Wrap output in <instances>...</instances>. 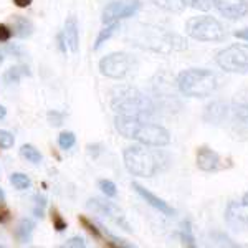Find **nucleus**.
Returning <instances> with one entry per match:
<instances>
[{
	"label": "nucleus",
	"mask_w": 248,
	"mask_h": 248,
	"mask_svg": "<svg viewBox=\"0 0 248 248\" xmlns=\"http://www.w3.org/2000/svg\"><path fill=\"white\" fill-rule=\"evenodd\" d=\"M5 114H7V109L3 106H0V119L5 118Z\"/></svg>",
	"instance_id": "obj_41"
},
{
	"label": "nucleus",
	"mask_w": 248,
	"mask_h": 248,
	"mask_svg": "<svg viewBox=\"0 0 248 248\" xmlns=\"http://www.w3.org/2000/svg\"><path fill=\"white\" fill-rule=\"evenodd\" d=\"M146 144H136L124 149L123 159L126 169L138 177H153L159 170L164 169L166 154L159 149H149Z\"/></svg>",
	"instance_id": "obj_3"
},
{
	"label": "nucleus",
	"mask_w": 248,
	"mask_h": 248,
	"mask_svg": "<svg viewBox=\"0 0 248 248\" xmlns=\"http://www.w3.org/2000/svg\"><path fill=\"white\" fill-rule=\"evenodd\" d=\"M12 25H14L12 27V33L18 38H29L33 33V23L27 17H22V15H14Z\"/></svg>",
	"instance_id": "obj_19"
},
{
	"label": "nucleus",
	"mask_w": 248,
	"mask_h": 248,
	"mask_svg": "<svg viewBox=\"0 0 248 248\" xmlns=\"http://www.w3.org/2000/svg\"><path fill=\"white\" fill-rule=\"evenodd\" d=\"M232 113L240 121H248V88L240 90L232 99Z\"/></svg>",
	"instance_id": "obj_16"
},
{
	"label": "nucleus",
	"mask_w": 248,
	"mask_h": 248,
	"mask_svg": "<svg viewBox=\"0 0 248 248\" xmlns=\"http://www.w3.org/2000/svg\"><path fill=\"white\" fill-rule=\"evenodd\" d=\"M10 220V212L7 209H3V207H0V223H5Z\"/></svg>",
	"instance_id": "obj_38"
},
{
	"label": "nucleus",
	"mask_w": 248,
	"mask_h": 248,
	"mask_svg": "<svg viewBox=\"0 0 248 248\" xmlns=\"http://www.w3.org/2000/svg\"><path fill=\"white\" fill-rule=\"evenodd\" d=\"M20 154H22V157H25L27 161L31 164L42 162V154H40V151L35 146H31V144H23L22 149H20Z\"/></svg>",
	"instance_id": "obj_24"
},
{
	"label": "nucleus",
	"mask_w": 248,
	"mask_h": 248,
	"mask_svg": "<svg viewBox=\"0 0 248 248\" xmlns=\"http://www.w3.org/2000/svg\"><path fill=\"white\" fill-rule=\"evenodd\" d=\"M3 201H5V192H3L2 187H0V203H3Z\"/></svg>",
	"instance_id": "obj_42"
},
{
	"label": "nucleus",
	"mask_w": 248,
	"mask_h": 248,
	"mask_svg": "<svg viewBox=\"0 0 248 248\" xmlns=\"http://www.w3.org/2000/svg\"><path fill=\"white\" fill-rule=\"evenodd\" d=\"M5 51H9V53H12L14 57H17V58L25 57V51H23V48H20L17 45H7Z\"/></svg>",
	"instance_id": "obj_36"
},
{
	"label": "nucleus",
	"mask_w": 248,
	"mask_h": 248,
	"mask_svg": "<svg viewBox=\"0 0 248 248\" xmlns=\"http://www.w3.org/2000/svg\"><path fill=\"white\" fill-rule=\"evenodd\" d=\"M212 5L229 20H240L248 15V0H212Z\"/></svg>",
	"instance_id": "obj_12"
},
{
	"label": "nucleus",
	"mask_w": 248,
	"mask_h": 248,
	"mask_svg": "<svg viewBox=\"0 0 248 248\" xmlns=\"http://www.w3.org/2000/svg\"><path fill=\"white\" fill-rule=\"evenodd\" d=\"M133 189L136 190V194H138L144 202H147L151 207H154V209H155V210H159L161 214L167 215V217H170V215H174V214H175V210L172 209L169 203H167L166 201H162L161 197H157L155 194H153L151 190H147L146 187H142L141 184L133 182Z\"/></svg>",
	"instance_id": "obj_13"
},
{
	"label": "nucleus",
	"mask_w": 248,
	"mask_h": 248,
	"mask_svg": "<svg viewBox=\"0 0 248 248\" xmlns=\"http://www.w3.org/2000/svg\"><path fill=\"white\" fill-rule=\"evenodd\" d=\"M79 223H81L85 229L90 232L91 235L96 238V240H101L103 238V232H101V229H99V225H96L94 222H91L90 218H86L85 215H79Z\"/></svg>",
	"instance_id": "obj_26"
},
{
	"label": "nucleus",
	"mask_w": 248,
	"mask_h": 248,
	"mask_svg": "<svg viewBox=\"0 0 248 248\" xmlns=\"http://www.w3.org/2000/svg\"><path fill=\"white\" fill-rule=\"evenodd\" d=\"M136 45L159 53H172V51L187 50V40L181 35L170 33L157 27H144L141 30V38H134Z\"/></svg>",
	"instance_id": "obj_5"
},
{
	"label": "nucleus",
	"mask_w": 248,
	"mask_h": 248,
	"mask_svg": "<svg viewBox=\"0 0 248 248\" xmlns=\"http://www.w3.org/2000/svg\"><path fill=\"white\" fill-rule=\"evenodd\" d=\"M197 167L203 172H215L222 167V159L214 149L202 146L197 149Z\"/></svg>",
	"instance_id": "obj_14"
},
{
	"label": "nucleus",
	"mask_w": 248,
	"mask_h": 248,
	"mask_svg": "<svg viewBox=\"0 0 248 248\" xmlns=\"http://www.w3.org/2000/svg\"><path fill=\"white\" fill-rule=\"evenodd\" d=\"M233 35H235V37H237L238 40H243V42H247V43H248V27H245V29H242V30L233 31Z\"/></svg>",
	"instance_id": "obj_37"
},
{
	"label": "nucleus",
	"mask_w": 248,
	"mask_h": 248,
	"mask_svg": "<svg viewBox=\"0 0 248 248\" xmlns=\"http://www.w3.org/2000/svg\"><path fill=\"white\" fill-rule=\"evenodd\" d=\"M12 29H9L7 25H0V42H9V40L12 38Z\"/></svg>",
	"instance_id": "obj_35"
},
{
	"label": "nucleus",
	"mask_w": 248,
	"mask_h": 248,
	"mask_svg": "<svg viewBox=\"0 0 248 248\" xmlns=\"http://www.w3.org/2000/svg\"><path fill=\"white\" fill-rule=\"evenodd\" d=\"M46 118L51 126H55V127H60L63 124V121H65V114L58 113V111H50V113L46 114Z\"/></svg>",
	"instance_id": "obj_32"
},
{
	"label": "nucleus",
	"mask_w": 248,
	"mask_h": 248,
	"mask_svg": "<svg viewBox=\"0 0 248 248\" xmlns=\"http://www.w3.org/2000/svg\"><path fill=\"white\" fill-rule=\"evenodd\" d=\"M63 37H65L66 46L70 48L73 53H77L79 48V35H78V22L77 17H68L65 22V30H63Z\"/></svg>",
	"instance_id": "obj_17"
},
{
	"label": "nucleus",
	"mask_w": 248,
	"mask_h": 248,
	"mask_svg": "<svg viewBox=\"0 0 248 248\" xmlns=\"http://www.w3.org/2000/svg\"><path fill=\"white\" fill-rule=\"evenodd\" d=\"M142 7L141 0H113L105 7L101 15L103 23H113L119 22V20L134 17Z\"/></svg>",
	"instance_id": "obj_9"
},
{
	"label": "nucleus",
	"mask_w": 248,
	"mask_h": 248,
	"mask_svg": "<svg viewBox=\"0 0 248 248\" xmlns=\"http://www.w3.org/2000/svg\"><path fill=\"white\" fill-rule=\"evenodd\" d=\"M98 186L106 197H116V195H118V189H116L114 182L108 181V179H101V181L98 182Z\"/></svg>",
	"instance_id": "obj_29"
},
{
	"label": "nucleus",
	"mask_w": 248,
	"mask_h": 248,
	"mask_svg": "<svg viewBox=\"0 0 248 248\" xmlns=\"http://www.w3.org/2000/svg\"><path fill=\"white\" fill-rule=\"evenodd\" d=\"M111 108L116 116L146 119L155 113L154 101L133 86H118L111 93Z\"/></svg>",
	"instance_id": "obj_2"
},
{
	"label": "nucleus",
	"mask_w": 248,
	"mask_h": 248,
	"mask_svg": "<svg viewBox=\"0 0 248 248\" xmlns=\"http://www.w3.org/2000/svg\"><path fill=\"white\" fill-rule=\"evenodd\" d=\"M14 142H15L14 134L9 133V131L0 129V147H2V149H10V147H14Z\"/></svg>",
	"instance_id": "obj_31"
},
{
	"label": "nucleus",
	"mask_w": 248,
	"mask_h": 248,
	"mask_svg": "<svg viewBox=\"0 0 248 248\" xmlns=\"http://www.w3.org/2000/svg\"><path fill=\"white\" fill-rule=\"evenodd\" d=\"M35 230V222L30 218H23L18 222V225L15 227L14 230V237L17 238V242L20 245H27V243L31 242V235H33Z\"/></svg>",
	"instance_id": "obj_18"
},
{
	"label": "nucleus",
	"mask_w": 248,
	"mask_h": 248,
	"mask_svg": "<svg viewBox=\"0 0 248 248\" xmlns=\"http://www.w3.org/2000/svg\"><path fill=\"white\" fill-rule=\"evenodd\" d=\"M114 126L121 136L138 141L139 144L151 147H164L170 144V133L161 124L147 123L144 119L129 116H116Z\"/></svg>",
	"instance_id": "obj_1"
},
{
	"label": "nucleus",
	"mask_w": 248,
	"mask_h": 248,
	"mask_svg": "<svg viewBox=\"0 0 248 248\" xmlns=\"http://www.w3.org/2000/svg\"><path fill=\"white\" fill-rule=\"evenodd\" d=\"M75 142H77V136L73 133H70V131H66V133H62L58 136V144L62 149H71V147L75 146Z\"/></svg>",
	"instance_id": "obj_27"
},
{
	"label": "nucleus",
	"mask_w": 248,
	"mask_h": 248,
	"mask_svg": "<svg viewBox=\"0 0 248 248\" xmlns=\"http://www.w3.org/2000/svg\"><path fill=\"white\" fill-rule=\"evenodd\" d=\"M227 116H229V106L223 101H220V99H215V101H212L205 106L202 118L205 123L218 126V124L225 123Z\"/></svg>",
	"instance_id": "obj_15"
},
{
	"label": "nucleus",
	"mask_w": 248,
	"mask_h": 248,
	"mask_svg": "<svg viewBox=\"0 0 248 248\" xmlns=\"http://www.w3.org/2000/svg\"><path fill=\"white\" fill-rule=\"evenodd\" d=\"M30 75L31 73L29 70V66H25V65L12 66L3 73V81H5L7 85H14V83H18L23 77H30Z\"/></svg>",
	"instance_id": "obj_20"
},
{
	"label": "nucleus",
	"mask_w": 248,
	"mask_h": 248,
	"mask_svg": "<svg viewBox=\"0 0 248 248\" xmlns=\"http://www.w3.org/2000/svg\"><path fill=\"white\" fill-rule=\"evenodd\" d=\"M10 184L18 190H25L31 187V181L27 174H22V172H15V174L10 175Z\"/></svg>",
	"instance_id": "obj_25"
},
{
	"label": "nucleus",
	"mask_w": 248,
	"mask_h": 248,
	"mask_svg": "<svg viewBox=\"0 0 248 248\" xmlns=\"http://www.w3.org/2000/svg\"><path fill=\"white\" fill-rule=\"evenodd\" d=\"M51 218H53V227H55V230H57V232H63L66 229V222L62 218V215H60L55 209L51 210Z\"/></svg>",
	"instance_id": "obj_33"
},
{
	"label": "nucleus",
	"mask_w": 248,
	"mask_h": 248,
	"mask_svg": "<svg viewBox=\"0 0 248 248\" xmlns=\"http://www.w3.org/2000/svg\"><path fill=\"white\" fill-rule=\"evenodd\" d=\"M2 63H3V53L0 51V66H2Z\"/></svg>",
	"instance_id": "obj_43"
},
{
	"label": "nucleus",
	"mask_w": 248,
	"mask_h": 248,
	"mask_svg": "<svg viewBox=\"0 0 248 248\" xmlns=\"http://www.w3.org/2000/svg\"><path fill=\"white\" fill-rule=\"evenodd\" d=\"M179 237H181V242L184 245L187 247H195V237H194V232H192V225L189 220L182 222L181 230H179Z\"/></svg>",
	"instance_id": "obj_23"
},
{
	"label": "nucleus",
	"mask_w": 248,
	"mask_h": 248,
	"mask_svg": "<svg viewBox=\"0 0 248 248\" xmlns=\"http://www.w3.org/2000/svg\"><path fill=\"white\" fill-rule=\"evenodd\" d=\"M215 63L225 73L247 75L248 73V45L245 43H233L223 48L215 57Z\"/></svg>",
	"instance_id": "obj_7"
},
{
	"label": "nucleus",
	"mask_w": 248,
	"mask_h": 248,
	"mask_svg": "<svg viewBox=\"0 0 248 248\" xmlns=\"http://www.w3.org/2000/svg\"><path fill=\"white\" fill-rule=\"evenodd\" d=\"M186 33L199 42H223L227 37L222 23L210 15L189 18L186 23Z\"/></svg>",
	"instance_id": "obj_6"
},
{
	"label": "nucleus",
	"mask_w": 248,
	"mask_h": 248,
	"mask_svg": "<svg viewBox=\"0 0 248 248\" xmlns=\"http://www.w3.org/2000/svg\"><path fill=\"white\" fill-rule=\"evenodd\" d=\"M15 5L20 7V9H27V7L31 5V0H14Z\"/></svg>",
	"instance_id": "obj_39"
},
{
	"label": "nucleus",
	"mask_w": 248,
	"mask_h": 248,
	"mask_svg": "<svg viewBox=\"0 0 248 248\" xmlns=\"http://www.w3.org/2000/svg\"><path fill=\"white\" fill-rule=\"evenodd\" d=\"M153 3L159 9L172 12V14H181L187 7L186 0H153Z\"/></svg>",
	"instance_id": "obj_21"
},
{
	"label": "nucleus",
	"mask_w": 248,
	"mask_h": 248,
	"mask_svg": "<svg viewBox=\"0 0 248 248\" xmlns=\"http://www.w3.org/2000/svg\"><path fill=\"white\" fill-rule=\"evenodd\" d=\"M225 220L233 230L248 229V192L240 201H233L227 205Z\"/></svg>",
	"instance_id": "obj_11"
},
{
	"label": "nucleus",
	"mask_w": 248,
	"mask_h": 248,
	"mask_svg": "<svg viewBox=\"0 0 248 248\" xmlns=\"http://www.w3.org/2000/svg\"><path fill=\"white\" fill-rule=\"evenodd\" d=\"M186 3L199 12H209L212 9V0H186Z\"/></svg>",
	"instance_id": "obj_30"
},
{
	"label": "nucleus",
	"mask_w": 248,
	"mask_h": 248,
	"mask_svg": "<svg viewBox=\"0 0 248 248\" xmlns=\"http://www.w3.org/2000/svg\"><path fill=\"white\" fill-rule=\"evenodd\" d=\"M177 90L187 98H207L218 88V78L214 71L205 68H189L179 73L175 79Z\"/></svg>",
	"instance_id": "obj_4"
},
{
	"label": "nucleus",
	"mask_w": 248,
	"mask_h": 248,
	"mask_svg": "<svg viewBox=\"0 0 248 248\" xmlns=\"http://www.w3.org/2000/svg\"><path fill=\"white\" fill-rule=\"evenodd\" d=\"M66 247H73V248H85V247H86V242H85V240H83L81 237H71V238L66 242Z\"/></svg>",
	"instance_id": "obj_34"
},
{
	"label": "nucleus",
	"mask_w": 248,
	"mask_h": 248,
	"mask_svg": "<svg viewBox=\"0 0 248 248\" xmlns=\"http://www.w3.org/2000/svg\"><path fill=\"white\" fill-rule=\"evenodd\" d=\"M88 209H91L93 212H96V214H101L109 220H113L116 225H119L126 232H133L131 225L127 223L126 217H124V214L119 210V207L116 205L114 202L105 201V199H90V201H88Z\"/></svg>",
	"instance_id": "obj_10"
},
{
	"label": "nucleus",
	"mask_w": 248,
	"mask_h": 248,
	"mask_svg": "<svg viewBox=\"0 0 248 248\" xmlns=\"http://www.w3.org/2000/svg\"><path fill=\"white\" fill-rule=\"evenodd\" d=\"M136 63L131 55L127 53H111L99 60V73L106 78L121 79L126 78L134 70Z\"/></svg>",
	"instance_id": "obj_8"
},
{
	"label": "nucleus",
	"mask_w": 248,
	"mask_h": 248,
	"mask_svg": "<svg viewBox=\"0 0 248 248\" xmlns=\"http://www.w3.org/2000/svg\"><path fill=\"white\" fill-rule=\"evenodd\" d=\"M58 46L62 51H66V42H65V37H63V33L58 35Z\"/></svg>",
	"instance_id": "obj_40"
},
{
	"label": "nucleus",
	"mask_w": 248,
	"mask_h": 248,
	"mask_svg": "<svg viewBox=\"0 0 248 248\" xmlns=\"http://www.w3.org/2000/svg\"><path fill=\"white\" fill-rule=\"evenodd\" d=\"M119 30V22H113V23H106V27L103 29L101 31H99V35H98V38H96V42H94V50H99L105 43L109 40L113 35L116 33V31Z\"/></svg>",
	"instance_id": "obj_22"
},
{
	"label": "nucleus",
	"mask_w": 248,
	"mask_h": 248,
	"mask_svg": "<svg viewBox=\"0 0 248 248\" xmlns=\"http://www.w3.org/2000/svg\"><path fill=\"white\" fill-rule=\"evenodd\" d=\"M33 201H35V207H33L35 217L43 218V217H45V207H46V199H45V195L37 194V195L33 197Z\"/></svg>",
	"instance_id": "obj_28"
}]
</instances>
